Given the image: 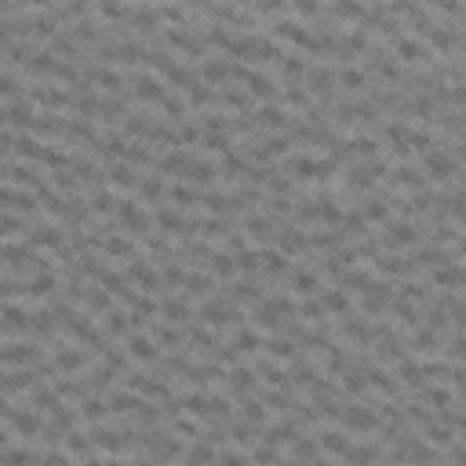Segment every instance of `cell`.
Returning <instances> with one entry per match:
<instances>
[{"label": "cell", "mask_w": 466, "mask_h": 466, "mask_svg": "<svg viewBox=\"0 0 466 466\" xmlns=\"http://www.w3.org/2000/svg\"><path fill=\"white\" fill-rule=\"evenodd\" d=\"M422 168H427V175L437 179V182H448L459 172L455 160H452V153H444V150H430L427 157H422Z\"/></svg>", "instance_id": "cell-1"}, {"label": "cell", "mask_w": 466, "mask_h": 466, "mask_svg": "<svg viewBox=\"0 0 466 466\" xmlns=\"http://www.w3.org/2000/svg\"><path fill=\"white\" fill-rule=\"evenodd\" d=\"M343 422H346L350 430H361V434L379 430V415H375V412H368L365 405H350V408L343 412Z\"/></svg>", "instance_id": "cell-2"}, {"label": "cell", "mask_w": 466, "mask_h": 466, "mask_svg": "<svg viewBox=\"0 0 466 466\" xmlns=\"http://www.w3.org/2000/svg\"><path fill=\"white\" fill-rule=\"evenodd\" d=\"M419 241V233L412 222H393L386 233H383V248H412Z\"/></svg>", "instance_id": "cell-3"}, {"label": "cell", "mask_w": 466, "mask_h": 466, "mask_svg": "<svg viewBox=\"0 0 466 466\" xmlns=\"http://www.w3.org/2000/svg\"><path fill=\"white\" fill-rule=\"evenodd\" d=\"M37 357H40V353H37L33 343H8V350H4L8 368H15V365H33Z\"/></svg>", "instance_id": "cell-4"}, {"label": "cell", "mask_w": 466, "mask_h": 466, "mask_svg": "<svg viewBox=\"0 0 466 466\" xmlns=\"http://www.w3.org/2000/svg\"><path fill=\"white\" fill-rule=\"evenodd\" d=\"M117 222H120V226H128L132 233H142V229H146V215H142V211H139V208H135L132 201H120Z\"/></svg>", "instance_id": "cell-5"}, {"label": "cell", "mask_w": 466, "mask_h": 466, "mask_svg": "<svg viewBox=\"0 0 466 466\" xmlns=\"http://www.w3.org/2000/svg\"><path fill=\"white\" fill-rule=\"evenodd\" d=\"M124 277H128V281H135V284H142V288H153V291L160 288V277L153 273V266H146V263H132Z\"/></svg>", "instance_id": "cell-6"}, {"label": "cell", "mask_w": 466, "mask_h": 466, "mask_svg": "<svg viewBox=\"0 0 466 466\" xmlns=\"http://www.w3.org/2000/svg\"><path fill=\"white\" fill-rule=\"evenodd\" d=\"M317 441H321V448L328 452V455H350V448H353V441L350 437H343V434H335V430H328L325 437H317Z\"/></svg>", "instance_id": "cell-7"}, {"label": "cell", "mask_w": 466, "mask_h": 466, "mask_svg": "<svg viewBox=\"0 0 466 466\" xmlns=\"http://www.w3.org/2000/svg\"><path fill=\"white\" fill-rule=\"evenodd\" d=\"M135 95L146 99V102H164V99H168L157 77H139V80H135Z\"/></svg>", "instance_id": "cell-8"}, {"label": "cell", "mask_w": 466, "mask_h": 466, "mask_svg": "<svg viewBox=\"0 0 466 466\" xmlns=\"http://www.w3.org/2000/svg\"><path fill=\"white\" fill-rule=\"evenodd\" d=\"M99 248H102L110 259H128L132 251H135V244L124 241V237H106V241H99Z\"/></svg>", "instance_id": "cell-9"}, {"label": "cell", "mask_w": 466, "mask_h": 466, "mask_svg": "<svg viewBox=\"0 0 466 466\" xmlns=\"http://www.w3.org/2000/svg\"><path fill=\"white\" fill-rule=\"evenodd\" d=\"M397 55L405 58V62H422V58H430V51L419 44V40H408V37H401L397 40Z\"/></svg>", "instance_id": "cell-10"}, {"label": "cell", "mask_w": 466, "mask_h": 466, "mask_svg": "<svg viewBox=\"0 0 466 466\" xmlns=\"http://www.w3.org/2000/svg\"><path fill=\"white\" fill-rule=\"evenodd\" d=\"M128 350H132V357H135V361H157V343H153V339H142V335H135L132 343H128Z\"/></svg>", "instance_id": "cell-11"}, {"label": "cell", "mask_w": 466, "mask_h": 466, "mask_svg": "<svg viewBox=\"0 0 466 466\" xmlns=\"http://www.w3.org/2000/svg\"><path fill=\"white\" fill-rule=\"evenodd\" d=\"M88 357H84L80 350H58L55 353V365H58V372H77Z\"/></svg>", "instance_id": "cell-12"}, {"label": "cell", "mask_w": 466, "mask_h": 466, "mask_svg": "<svg viewBox=\"0 0 466 466\" xmlns=\"http://www.w3.org/2000/svg\"><path fill=\"white\" fill-rule=\"evenodd\" d=\"M291 288H295V291H313V288H317V273L306 270V266L291 270Z\"/></svg>", "instance_id": "cell-13"}, {"label": "cell", "mask_w": 466, "mask_h": 466, "mask_svg": "<svg viewBox=\"0 0 466 466\" xmlns=\"http://www.w3.org/2000/svg\"><path fill=\"white\" fill-rule=\"evenodd\" d=\"M208 462H215V452H211V444H194L186 455V466H208Z\"/></svg>", "instance_id": "cell-14"}, {"label": "cell", "mask_w": 466, "mask_h": 466, "mask_svg": "<svg viewBox=\"0 0 466 466\" xmlns=\"http://www.w3.org/2000/svg\"><path fill=\"white\" fill-rule=\"evenodd\" d=\"M325 310H332V313H346L350 310V299H346V291H339V288H332V291H325Z\"/></svg>", "instance_id": "cell-15"}, {"label": "cell", "mask_w": 466, "mask_h": 466, "mask_svg": "<svg viewBox=\"0 0 466 466\" xmlns=\"http://www.w3.org/2000/svg\"><path fill=\"white\" fill-rule=\"evenodd\" d=\"M427 441L437 444V448H448V444H452V430H448V427H437V422H430V427H427Z\"/></svg>", "instance_id": "cell-16"}, {"label": "cell", "mask_w": 466, "mask_h": 466, "mask_svg": "<svg viewBox=\"0 0 466 466\" xmlns=\"http://www.w3.org/2000/svg\"><path fill=\"white\" fill-rule=\"evenodd\" d=\"M361 215H365V222H386V219H390V211H386L383 201H368Z\"/></svg>", "instance_id": "cell-17"}, {"label": "cell", "mask_w": 466, "mask_h": 466, "mask_svg": "<svg viewBox=\"0 0 466 466\" xmlns=\"http://www.w3.org/2000/svg\"><path fill=\"white\" fill-rule=\"evenodd\" d=\"M182 288H186V295H204L211 288V277H204V273H189Z\"/></svg>", "instance_id": "cell-18"}, {"label": "cell", "mask_w": 466, "mask_h": 466, "mask_svg": "<svg viewBox=\"0 0 466 466\" xmlns=\"http://www.w3.org/2000/svg\"><path fill=\"white\" fill-rule=\"evenodd\" d=\"M139 194L146 197V201H160L164 197V182L153 175V179H146V182H139Z\"/></svg>", "instance_id": "cell-19"}, {"label": "cell", "mask_w": 466, "mask_h": 466, "mask_svg": "<svg viewBox=\"0 0 466 466\" xmlns=\"http://www.w3.org/2000/svg\"><path fill=\"white\" fill-rule=\"evenodd\" d=\"M168 197L179 201V208H194V201H197V194H194V189H186V186H172V189H168Z\"/></svg>", "instance_id": "cell-20"}, {"label": "cell", "mask_w": 466, "mask_h": 466, "mask_svg": "<svg viewBox=\"0 0 466 466\" xmlns=\"http://www.w3.org/2000/svg\"><path fill=\"white\" fill-rule=\"evenodd\" d=\"M339 84H343V88H361V84H365V73L361 70H343V73H339Z\"/></svg>", "instance_id": "cell-21"}, {"label": "cell", "mask_w": 466, "mask_h": 466, "mask_svg": "<svg viewBox=\"0 0 466 466\" xmlns=\"http://www.w3.org/2000/svg\"><path fill=\"white\" fill-rule=\"evenodd\" d=\"M244 419L248 422H263L266 419V408L259 405V401H244Z\"/></svg>", "instance_id": "cell-22"}, {"label": "cell", "mask_w": 466, "mask_h": 466, "mask_svg": "<svg viewBox=\"0 0 466 466\" xmlns=\"http://www.w3.org/2000/svg\"><path fill=\"white\" fill-rule=\"evenodd\" d=\"M164 317H189V306L182 299H164Z\"/></svg>", "instance_id": "cell-23"}, {"label": "cell", "mask_w": 466, "mask_h": 466, "mask_svg": "<svg viewBox=\"0 0 466 466\" xmlns=\"http://www.w3.org/2000/svg\"><path fill=\"white\" fill-rule=\"evenodd\" d=\"M219 466H251V462L237 452H226V455H219Z\"/></svg>", "instance_id": "cell-24"}, {"label": "cell", "mask_w": 466, "mask_h": 466, "mask_svg": "<svg viewBox=\"0 0 466 466\" xmlns=\"http://www.w3.org/2000/svg\"><path fill=\"white\" fill-rule=\"evenodd\" d=\"M455 157H459V160H466V139L459 142V150H455Z\"/></svg>", "instance_id": "cell-25"}, {"label": "cell", "mask_w": 466, "mask_h": 466, "mask_svg": "<svg viewBox=\"0 0 466 466\" xmlns=\"http://www.w3.org/2000/svg\"><path fill=\"white\" fill-rule=\"evenodd\" d=\"M459 256H466V241H459Z\"/></svg>", "instance_id": "cell-26"}]
</instances>
